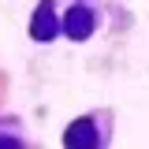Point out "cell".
<instances>
[{
  "label": "cell",
  "instance_id": "cell-1",
  "mask_svg": "<svg viewBox=\"0 0 149 149\" xmlns=\"http://www.w3.org/2000/svg\"><path fill=\"white\" fill-rule=\"evenodd\" d=\"M63 34L74 37V41L90 37L93 34V11H90V8H71V11L63 15Z\"/></svg>",
  "mask_w": 149,
  "mask_h": 149
},
{
  "label": "cell",
  "instance_id": "cell-2",
  "mask_svg": "<svg viewBox=\"0 0 149 149\" xmlns=\"http://www.w3.org/2000/svg\"><path fill=\"white\" fill-rule=\"evenodd\" d=\"M63 146L71 149H86V146H97V127H93V119H74L67 134H63Z\"/></svg>",
  "mask_w": 149,
  "mask_h": 149
},
{
  "label": "cell",
  "instance_id": "cell-3",
  "mask_svg": "<svg viewBox=\"0 0 149 149\" xmlns=\"http://www.w3.org/2000/svg\"><path fill=\"white\" fill-rule=\"evenodd\" d=\"M56 30H60V22L52 15V0H41V8H37V15H34V37L49 41V37H56Z\"/></svg>",
  "mask_w": 149,
  "mask_h": 149
},
{
  "label": "cell",
  "instance_id": "cell-4",
  "mask_svg": "<svg viewBox=\"0 0 149 149\" xmlns=\"http://www.w3.org/2000/svg\"><path fill=\"white\" fill-rule=\"evenodd\" d=\"M0 146H11V149H15L19 142H15V138H0Z\"/></svg>",
  "mask_w": 149,
  "mask_h": 149
}]
</instances>
